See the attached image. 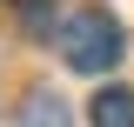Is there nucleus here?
I'll return each instance as SVG.
<instances>
[{"mask_svg":"<svg viewBox=\"0 0 134 127\" xmlns=\"http://www.w3.org/2000/svg\"><path fill=\"white\" fill-rule=\"evenodd\" d=\"M20 27H27L34 40H47L54 33V0H20Z\"/></svg>","mask_w":134,"mask_h":127,"instance_id":"4","label":"nucleus"},{"mask_svg":"<svg viewBox=\"0 0 134 127\" xmlns=\"http://www.w3.org/2000/svg\"><path fill=\"white\" fill-rule=\"evenodd\" d=\"M20 127H74V120H67V100L54 94V87H34V94L20 100Z\"/></svg>","mask_w":134,"mask_h":127,"instance_id":"2","label":"nucleus"},{"mask_svg":"<svg viewBox=\"0 0 134 127\" xmlns=\"http://www.w3.org/2000/svg\"><path fill=\"white\" fill-rule=\"evenodd\" d=\"M94 127H134V87H100L94 107H87Z\"/></svg>","mask_w":134,"mask_h":127,"instance_id":"3","label":"nucleus"},{"mask_svg":"<svg viewBox=\"0 0 134 127\" xmlns=\"http://www.w3.org/2000/svg\"><path fill=\"white\" fill-rule=\"evenodd\" d=\"M60 54L74 74H107L121 60V20L100 14V7H81V14L60 20Z\"/></svg>","mask_w":134,"mask_h":127,"instance_id":"1","label":"nucleus"}]
</instances>
